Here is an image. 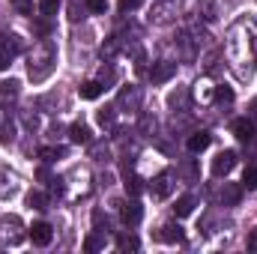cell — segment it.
Listing matches in <instances>:
<instances>
[{
    "instance_id": "34",
    "label": "cell",
    "mask_w": 257,
    "mask_h": 254,
    "mask_svg": "<svg viewBox=\"0 0 257 254\" xmlns=\"http://www.w3.org/2000/svg\"><path fill=\"white\" fill-rule=\"evenodd\" d=\"M12 3H15L21 12H30V3H27V0H12Z\"/></svg>"
},
{
    "instance_id": "7",
    "label": "cell",
    "mask_w": 257,
    "mask_h": 254,
    "mask_svg": "<svg viewBox=\"0 0 257 254\" xmlns=\"http://www.w3.org/2000/svg\"><path fill=\"white\" fill-rule=\"evenodd\" d=\"M171 191H174V177L165 171V174H159V177L153 180V194H156V197H168Z\"/></svg>"
},
{
    "instance_id": "18",
    "label": "cell",
    "mask_w": 257,
    "mask_h": 254,
    "mask_svg": "<svg viewBox=\"0 0 257 254\" xmlns=\"http://www.w3.org/2000/svg\"><path fill=\"white\" fill-rule=\"evenodd\" d=\"M186 102H189V93H186V90H177V93H171V99H168V105H171L174 111H186Z\"/></svg>"
},
{
    "instance_id": "20",
    "label": "cell",
    "mask_w": 257,
    "mask_h": 254,
    "mask_svg": "<svg viewBox=\"0 0 257 254\" xmlns=\"http://www.w3.org/2000/svg\"><path fill=\"white\" fill-rule=\"evenodd\" d=\"M197 15H200L203 21H215V6H212V0H200V3H197Z\"/></svg>"
},
{
    "instance_id": "24",
    "label": "cell",
    "mask_w": 257,
    "mask_h": 254,
    "mask_svg": "<svg viewBox=\"0 0 257 254\" xmlns=\"http://www.w3.org/2000/svg\"><path fill=\"white\" fill-rule=\"evenodd\" d=\"M212 96H215V102H221V105L233 102V90H230V87H215V90H212Z\"/></svg>"
},
{
    "instance_id": "5",
    "label": "cell",
    "mask_w": 257,
    "mask_h": 254,
    "mask_svg": "<svg viewBox=\"0 0 257 254\" xmlns=\"http://www.w3.org/2000/svg\"><path fill=\"white\" fill-rule=\"evenodd\" d=\"M51 236H54V230H51L48 221H36V224L30 227V239H33V245H48Z\"/></svg>"
},
{
    "instance_id": "1",
    "label": "cell",
    "mask_w": 257,
    "mask_h": 254,
    "mask_svg": "<svg viewBox=\"0 0 257 254\" xmlns=\"http://www.w3.org/2000/svg\"><path fill=\"white\" fill-rule=\"evenodd\" d=\"M54 63H57V51L48 39H42L39 45H33V54L27 60V72H30L33 81H45L54 72Z\"/></svg>"
},
{
    "instance_id": "35",
    "label": "cell",
    "mask_w": 257,
    "mask_h": 254,
    "mask_svg": "<svg viewBox=\"0 0 257 254\" xmlns=\"http://www.w3.org/2000/svg\"><path fill=\"white\" fill-rule=\"evenodd\" d=\"M248 114H251V120H257V96L251 99V105H248Z\"/></svg>"
},
{
    "instance_id": "29",
    "label": "cell",
    "mask_w": 257,
    "mask_h": 254,
    "mask_svg": "<svg viewBox=\"0 0 257 254\" xmlns=\"http://www.w3.org/2000/svg\"><path fill=\"white\" fill-rule=\"evenodd\" d=\"M60 153H63V150H54V147H42V150H39V156H42L45 162H54Z\"/></svg>"
},
{
    "instance_id": "16",
    "label": "cell",
    "mask_w": 257,
    "mask_h": 254,
    "mask_svg": "<svg viewBox=\"0 0 257 254\" xmlns=\"http://www.w3.org/2000/svg\"><path fill=\"white\" fill-rule=\"evenodd\" d=\"M120 105H132V108H138L141 105V90L138 87H128L120 93Z\"/></svg>"
},
{
    "instance_id": "12",
    "label": "cell",
    "mask_w": 257,
    "mask_h": 254,
    "mask_svg": "<svg viewBox=\"0 0 257 254\" xmlns=\"http://www.w3.org/2000/svg\"><path fill=\"white\" fill-rule=\"evenodd\" d=\"M239 197H242V189H239V186H233V183H224V189H221V203H224V206H233V203H239Z\"/></svg>"
},
{
    "instance_id": "28",
    "label": "cell",
    "mask_w": 257,
    "mask_h": 254,
    "mask_svg": "<svg viewBox=\"0 0 257 254\" xmlns=\"http://www.w3.org/2000/svg\"><path fill=\"white\" fill-rule=\"evenodd\" d=\"M141 6H144V0H120V12H135Z\"/></svg>"
},
{
    "instance_id": "27",
    "label": "cell",
    "mask_w": 257,
    "mask_h": 254,
    "mask_svg": "<svg viewBox=\"0 0 257 254\" xmlns=\"http://www.w3.org/2000/svg\"><path fill=\"white\" fill-rule=\"evenodd\" d=\"M114 111H117V108H102V111H99V123H102V126H114V117H117Z\"/></svg>"
},
{
    "instance_id": "6",
    "label": "cell",
    "mask_w": 257,
    "mask_h": 254,
    "mask_svg": "<svg viewBox=\"0 0 257 254\" xmlns=\"http://www.w3.org/2000/svg\"><path fill=\"white\" fill-rule=\"evenodd\" d=\"M233 135H236L239 141H251V138H254V120H251V117L233 120Z\"/></svg>"
},
{
    "instance_id": "10",
    "label": "cell",
    "mask_w": 257,
    "mask_h": 254,
    "mask_svg": "<svg viewBox=\"0 0 257 254\" xmlns=\"http://www.w3.org/2000/svg\"><path fill=\"white\" fill-rule=\"evenodd\" d=\"M21 48H24V45H21V39H18L15 33H0V51H6L9 57H15Z\"/></svg>"
},
{
    "instance_id": "26",
    "label": "cell",
    "mask_w": 257,
    "mask_h": 254,
    "mask_svg": "<svg viewBox=\"0 0 257 254\" xmlns=\"http://www.w3.org/2000/svg\"><path fill=\"white\" fill-rule=\"evenodd\" d=\"M60 9V0H39V12L42 15H57Z\"/></svg>"
},
{
    "instance_id": "15",
    "label": "cell",
    "mask_w": 257,
    "mask_h": 254,
    "mask_svg": "<svg viewBox=\"0 0 257 254\" xmlns=\"http://www.w3.org/2000/svg\"><path fill=\"white\" fill-rule=\"evenodd\" d=\"M15 194V177L9 171H0V197H9Z\"/></svg>"
},
{
    "instance_id": "11",
    "label": "cell",
    "mask_w": 257,
    "mask_h": 254,
    "mask_svg": "<svg viewBox=\"0 0 257 254\" xmlns=\"http://www.w3.org/2000/svg\"><path fill=\"white\" fill-rule=\"evenodd\" d=\"M209 144H212V135L209 132H194L192 138H189V153H203Z\"/></svg>"
},
{
    "instance_id": "13",
    "label": "cell",
    "mask_w": 257,
    "mask_h": 254,
    "mask_svg": "<svg viewBox=\"0 0 257 254\" xmlns=\"http://www.w3.org/2000/svg\"><path fill=\"white\" fill-rule=\"evenodd\" d=\"M69 138H72V144H90V141H93L90 129L84 126V123H75V126L69 129Z\"/></svg>"
},
{
    "instance_id": "22",
    "label": "cell",
    "mask_w": 257,
    "mask_h": 254,
    "mask_svg": "<svg viewBox=\"0 0 257 254\" xmlns=\"http://www.w3.org/2000/svg\"><path fill=\"white\" fill-rule=\"evenodd\" d=\"M27 203H30L33 209H45V206H48V197H45L42 191H30V194H27Z\"/></svg>"
},
{
    "instance_id": "30",
    "label": "cell",
    "mask_w": 257,
    "mask_h": 254,
    "mask_svg": "<svg viewBox=\"0 0 257 254\" xmlns=\"http://www.w3.org/2000/svg\"><path fill=\"white\" fill-rule=\"evenodd\" d=\"M87 6H90L93 12H105V9H108V0H87Z\"/></svg>"
},
{
    "instance_id": "33",
    "label": "cell",
    "mask_w": 257,
    "mask_h": 254,
    "mask_svg": "<svg viewBox=\"0 0 257 254\" xmlns=\"http://www.w3.org/2000/svg\"><path fill=\"white\" fill-rule=\"evenodd\" d=\"M9 60H12V57H9V54H6V51H0V72H3V69H6V66H9Z\"/></svg>"
},
{
    "instance_id": "8",
    "label": "cell",
    "mask_w": 257,
    "mask_h": 254,
    "mask_svg": "<svg viewBox=\"0 0 257 254\" xmlns=\"http://www.w3.org/2000/svg\"><path fill=\"white\" fill-rule=\"evenodd\" d=\"M159 239H162V242H183L186 233H183L180 224H162V227H159Z\"/></svg>"
},
{
    "instance_id": "3",
    "label": "cell",
    "mask_w": 257,
    "mask_h": 254,
    "mask_svg": "<svg viewBox=\"0 0 257 254\" xmlns=\"http://www.w3.org/2000/svg\"><path fill=\"white\" fill-rule=\"evenodd\" d=\"M174 75H177V63H171V60H159V63H153V69H150V81L153 84H165Z\"/></svg>"
},
{
    "instance_id": "4",
    "label": "cell",
    "mask_w": 257,
    "mask_h": 254,
    "mask_svg": "<svg viewBox=\"0 0 257 254\" xmlns=\"http://www.w3.org/2000/svg\"><path fill=\"white\" fill-rule=\"evenodd\" d=\"M120 218H123V224L135 227V224L144 218V206H141L138 200H126V203H123V209H120Z\"/></svg>"
},
{
    "instance_id": "14",
    "label": "cell",
    "mask_w": 257,
    "mask_h": 254,
    "mask_svg": "<svg viewBox=\"0 0 257 254\" xmlns=\"http://www.w3.org/2000/svg\"><path fill=\"white\" fill-rule=\"evenodd\" d=\"M192 212H194V197H189V194L174 203V215H177V218H186V215H192Z\"/></svg>"
},
{
    "instance_id": "32",
    "label": "cell",
    "mask_w": 257,
    "mask_h": 254,
    "mask_svg": "<svg viewBox=\"0 0 257 254\" xmlns=\"http://www.w3.org/2000/svg\"><path fill=\"white\" fill-rule=\"evenodd\" d=\"M248 251H257V227L248 233Z\"/></svg>"
},
{
    "instance_id": "17",
    "label": "cell",
    "mask_w": 257,
    "mask_h": 254,
    "mask_svg": "<svg viewBox=\"0 0 257 254\" xmlns=\"http://www.w3.org/2000/svg\"><path fill=\"white\" fill-rule=\"evenodd\" d=\"M117 248L120 251H138L141 248V242H138V236H132V233H123V236H117Z\"/></svg>"
},
{
    "instance_id": "9",
    "label": "cell",
    "mask_w": 257,
    "mask_h": 254,
    "mask_svg": "<svg viewBox=\"0 0 257 254\" xmlns=\"http://www.w3.org/2000/svg\"><path fill=\"white\" fill-rule=\"evenodd\" d=\"M102 90H105V84H102V81H84V84L78 87V96L93 102V99H99V96H102Z\"/></svg>"
},
{
    "instance_id": "31",
    "label": "cell",
    "mask_w": 257,
    "mask_h": 254,
    "mask_svg": "<svg viewBox=\"0 0 257 254\" xmlns=\"http://www.w3.org/2000/svg\"><path fill=\"white\" fill-rule=\"evenodd\" d=\"M183 174H186L189 180H197V171H194V162H186V168H183Z\"/></svg>"
},
{
    "instance_id": "19",
    "label": "cell",
    "mask_w": 257,
    "mask_h": 254,
    "mask_svg": "<svg viewBox=\"0 0 257 254\" xmlns=\"http://www.w3.org/2000/svg\"><path fill=\"white\" fill-rule=\"evenodd\" d=\"M242 186L248 191H257V165H248L245 174H242Z\"/></svg>"
},
{
    "instance_id": "23",
    "label": "cell",
    "mask_w": 257,
    "mask_h": 254,
    "mask_svg": "<svg viewBox=\"0 0 257 254\" xmlns=\"http://www.w3.org/2000/svg\"><path fill=\"white\" fill-rule=\"evenodd\" d=\"M141 191H144V180H141V177H128V180H126V194L138 197Z\"/></svg>"
},
{
    "instance_id": "21",
    "label": "cell",
    "mask_w": 257,
    "mask_h": 254,
    "mask_svg": "<svg viewBox=\"0 0 257 254\" xmlns=\"http://www.w3.org/2000/svg\"><path fill=\"white\" fill-rule=\"evenodd\" d=\"M18 87H21V84L9 78V81H3V84H0V96H3V99H15V96H18Z\"/></svg>"
},
{
    "instance_id": "25",
    "label": "cell",
    "mask_w": 257,
    "mask_h": 254,
    "mask_svg": "<svg viewBox=\"0 0 257 254\" xmlns=\"http://www.w3.org/2000/svg\"><path fill=\"white\" fill-rule=\"evenodd\" d=\"M99 248H105V236H87V242H84V251H99Z\"/></svg>"
},
{
    "instance_id": "2",
    "label": "cell",
    "mask_w": 257,
    "mask_h": 254,
    "mask_svg": "<svg viewBox=\"0 0 257 254\" xmlns=\"http://www.w3.org/2000/svg\"><path fill=\"white\" fill-rule=\"evenodd\" d=\"M236 162H239L236 150H221V153L215 156V162H212V177H227V174L236 168Z\"/></svg>"
}]
</instances>
